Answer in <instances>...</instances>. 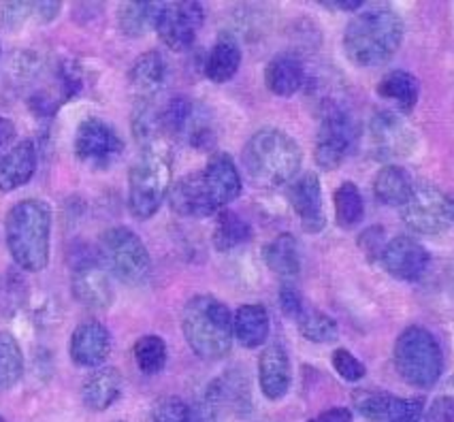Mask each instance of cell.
<instances>
[{
  "label": "cell",
  "instance_id": "1",
  "mask_svg": "<svg viewBox=\"0 0 454 422\" xmlns=\"http://www.w3.org/2000/svg\"><path fill=\"white\" fill-rule=\"evenodd\" d=\"M241 194V176L233 158L218 152L203 171L184 176L168 190V205L184 218H207L220 214Z\"/></svg>",
  "mask_w": 454,
  "mask_h": 422
},
{
  "label": "cell",
  "instance_id": "2",
  "mask_svg": "<svg viewBox=\"0 0 454 422\" xmlns=\"http://www.w3.org/2000/svg\"><path fill=\"white\" fill-rule=\"evenodd\" d=\"M51 207L41 199L15 203L4 220V239L15 265L39 273L50 262Z\"/></svg>",
  "mask_w": 454,
  "mask_h": 422
},
{
  "label": "cell",
  "instance_id": "3",
  "mask_svg": "<svg viewBox=\"0 0 454 422\" xmlns=\"http://www.w3.org/2000/svg\"><path fill=\"white\" fill-rule=\"evenodd\" d=\"M403 41V20L388 7L356 15L344 33L346 56L358 66H380L397 54Z\"/></svg>",
  "mask_w": 454,
  "mask_h": 422
},
{
  "label": "cell",
  "instance_id": "4",
  "mask_svg": "<svg viewBox=\"0 0 454 422\" xmlns=\"http://www.w3.org/2000/svg\"><path fill=\"white\" fill-rule=\"evenodd\" d=\"M182 331L190 350L203 361L224 358L235 340L231 309L211 294H197L184 305Z\"/></svg>",
  "mask_w": 454,
  "mask_h": 422
},
{
  "label": "cell",
  "instance_id": "5",
  "mask_svg": "<svg viewBox=\"0 0 454 422\" xmlns=\"http://www.w3.org/2000/svg\"><path fill=\"white\" fill-rule=\"evenodd\" d=\"M303 154L293 137L278 129H262L244 147V165L254 182L279 188L299 177Z\"/></svg>",
  "mask_w": 454,
  "mask_h": 422
},
{
  "label": "cell",
  "instance_id": "6",
  "mask_svg": "<svg viewBox=\"0 0 454 422\" xmlns=\"http://www.w3.org/2000/svg\"><path fill=\"white\" fill-rule=\"evenodd\" d=\"M171 190V158L165 144L144 147L129 173V207L137 220H147L160 209Z\"/></svg>",
  "mask_w": 454,
  "mask_h": 422
},
{
  "label": "cell",
  "instance_id": "7",
  "mask_svg": "<svg viewBox=\"0 0 454 422\" xmlns=\"http://www.w3.org/2000/svg\"><path fill=\"white\" fill-rule=\"evenodd\" d=\"M395 367L416 388L435 387L443 371L442 348L425 326H408L395 344Z\"/></svg>",
  "mask_w": 454,
  "mask_h": 422
},
{
  "label": "cell",
  "instance_id": "8",
  "mask_svg": "<svg viewBox=\"0 0 454 422\" xmlns=\"http://www.w3.org/2000/svg\"><path fill=\"white\" fill-rule=\"evenodd\" d=\"M98 256L120 282L141 286L152 276V258L141 237L126 226H114L100 235Z\"/></svg>",
  "mask_w": 454,
  "mask_h": 422
},
{
  "label": "cell",
  "instance_id": "9",
  "mask_svg": "<svg viewBox=\"0 0 454 422\" xmlns=\"http://www.w3.org/2000/svg\"><path fill=\"white\" fill-rule=\"evenodd\" d=\"M361 139V124L355 113L341 103L326 105L316 137L314 156L322 168H337L356 150Z\"/></svg>",
  "mask_w": 454,
  "mask_h": 422
},
{
  "label": "cell",
  "instance_id": "10",
  "mask_svg": "<svg viewBox=\"0 0 454 422\" xmlns=\"http://www.w3.org/2000/svg\"><path fill=\"white\" fill-rule=\"evenodd\" d=\"M401 215L416 233L442 235L454 226V199L433 184H414Z\"/></svg>",
  "mask_w": 454,
  "mask_h": 422
},
{
  "label": "cell",
  "instance_id": "11",
  "mask_svg": "<svg viewBox=\"0 0 454 422\" xmlns=\"http://www.w3.org/2000/svg\"><path fill=\"white\" fill-rule=\"evenodd\" d=\"M71 265L73 297L90 309H107L114 303V286L97 252L88 247H82V252H71Z\"/></svg>",
  "mask_w": 454,
  "mask_h": 422
},
{
  "label": "cell",
  "instance_id": "12",
  "mask_svg": "<svg viewBox=\"0 0 454 422\" xmlns=\"http://www.w3.org/2000/svg\"><path fill=\"white\" fill-rule=\"evenodd\" d=\"M205 22L199 3H162L156 20V33L168 50L186 51Z\"/></svg>",
  "mask_w": 454,
  "mask_h": 422
},
{
  "label": "cell",
  "instance_id": "13",
  "mask_svg": "<svg viewBox=\"0 0 454 422\" xmlns=\"http://www.w3.org/2000/svg\"><path fill=\"white\" fill-rule=\"evenodd\" d=\"M124 144L111 124L100 118H86L77 126L75 154L82 162L92 167H109L120 154Z\"/></svg>",
  "mask_w": 454,
  "mask_h": 422
},
{
  "label": "cell",
  "instance_id": "14",
  "mask_svg": "<svg viewBox=\"0 0 454 422\" xmlns=\"http://www.w3.org/2000/svg\"><path fill=\"white\" fill-rule=\"evenodd\" d=\"M369 152L378 160H393V158L408 156L414 147V133L403 118L393 112H380L372 118L367 129Z\"/></svg>",
  "mask_w": 454,
  "mask_h": 422
},
{
  "label": "cell",
  "instance_id": "15",
  "mask_svg": "<svg viewBox=\"0 0 454 422\" xmlns=\"http://www.w3.org/2000/svg\"><path fill=\"white\" fill-rule=\"evenodd\" d=\"M355 405L369 422H420L425 414L422 399H399L388 393H356Z\"/></svg>",
  "mask_w": 454,
  "mask_h": 422
},
{
  "label": "cell",
  "instance_id": "16",
  "mask_svg": "<svg viewBox=\"0 0 454 422\" xmlns=\"http://www.w3.org/2000/svg\"><path fill=\"white\" fill-rule=\"evenodd\" d=\"M382 265L395 279L416 282L429 267V252L411 237H395L382 250Z\"/></svg>",
  "mask_w": 454,
  "mask_h": 422
},
{
  "label": "cell",
  "instance_id": "17",
  "mask_svg": "<svg viewBox=\"0 0 454 422\" xmlns=\"http://www.w3.org/2000/svg\"><path fill=\"white\" fill-rule=\"evenodd\" d=\"M288 200L294 214L301 218L303 231L308 233H320L326 224L325 203H322L320 179L316 173H303L293 179L288 186Z\"/></svg>",
  "mask_w": 454,
  "mask_h": 422
},
{
  "label": "cell",
  "instance_id": "18",
  "mask_svg": "<svg viewBox=\"0 0 454 422\" xmlns=\"http://www.w3.org/2000/svg\"><path fill=\"white\" fill-rule=\"evenodd\" d=\"M111 352V335L98 320H86L73 331L68 355L79 367H100Z\"/></svg>",
  "mask_w": 454,
  "mask_h": 422
},
{
  "label": "cell",
  "instance_id": "19",
  "mask_svg": "<svg viewBox=\"0 0 454 422\" xmlns=\"http://www.w3.org/2000/svg\"><path fill=\"white\" fill-rule=\"evenodd\" d=\"M258 382L267 399L278 401L286 397L290 382H293V367L286 348L273 344L262 350L258 358Z\"/></svg>",
  "mask_w": 454,
  "mask_h": 422
},
{
  "label": "cell",
  "instance_id": "20",
  "mask_svg": "<svg viewBox=\"0 0 454 422\" xmlns=\"http://www.w3.org/2000/svg\"><path fill=\"white\" fill-rule=\"evenodd\" d=\"M36 154L35 141L24 139L15 144L12 150L0 154V192H13V190L26 186L36 171Z\"/></svg>",
  "mask_w": 454,
  "mask_h": 422
},
{
  "label": "cell",
  "instance_id": "21",
  "mask_svg": "<svg viewBox=\"0 0 454 422\" xmlns=\"http://www.w3.org/2000/svg\"><path fill=\"white\" fill-rule=\"evenodd\" d=\"M167 60L158 51H145L133 62L129 71L130 88L135 90L141 100H150L160 92L167 83Z\"/></svg>",
  "mask_w": 454,
  "mask_h": 422
},
{
  "label": "cell",
  "instance_id": "22",
  "mask_svg": "<svg viewBox=\"0 0 454 422\" xmlns=\"http://www.w3.org/2000/svg\"><path fill=\"white\" fill-rule=\"evenodd\" d=\"M265 83L276 97H293L305 83V66L299 56L278 54L269 60L265 68Z\"/></svg>",
  "mask_w": 454,
  "mask_h": 422
},
{
  "label": "cell",
  "instance_id": "23",
  "mask_svg": "<svg viewBox=\"0 0 454 422\" xmlns=\"http://www.w3.org/2000/svg\"><path fill=\"white\" fill-rule=\"evenodd\" d=\"M122 395V373L115 367H100L82 387L83 405L92 411H105Z\"/></svg>",
  "mask_w": 454,
  "mask_h": 422
},
{
  "label": "cell",
  "instance_id": "24",
  "mask_svg": "<svg viewBox=\"0 0 454 422\" xmlns=\"http://www.w3.org/2000/svg\"><path fill=\"white\" fill-rule=\"evenodd\" d=\"M241 66V47L235 41V36L220 35L215 45L211 47L207 62H205V75L211 82L224 83L237 75Z\"/></svg>",
  "mask_w": 454,
  "mask_h": 422
},
{
  "label": "cell",
  "instance_id": "25",
  "mask_svg": "<svg viewBox=\"0 0 454 422\" xmlns=\"http://www.w3.org/2000/svg\"><path fill=\"white\" fill-rule=\"evenodd\" d=\"M233 333L244 348H258L269 337V314L262 305H241L233 316Z\"/></svg>",
  "mask_w": 454,
  "mask_h": 422
},
{
  "label": "cell",
  "instance_id": "26",
  "mask_svg": "<svg viewBox=\"0 0 454 422\" xmlns=\"http://www.w3.org/2000/svg\"><path fill=\"white\" fill-rule=\"evenodd\" d=\"M411 188H414V182L408 171L395 165L382 167L373 179V194L380 203L390 205V207H403L405 200L410 199Z\"/></svg>",
  "mask_w": 454,
  "mask_h": 422
},
{
  "label": "cell",
  "instance_id": "27",
  "mask_svg": "<svg viewBox=\"0 0 454 422\" xmlns=\"http://www.w3.org/2000/svg\"><path fill=\"white\" fill-rule=\"evenodd\" d=\"M378 97L393 100L399 107V112L410 113L414 105L419 103L420 83L408 71H390L378 83Z\"/></svg>",
  "mask_w": 454,
  "mask_h": 422
},
{
  "label": "cell",
  "instance_id": "28",
  "mask_svg": "<svg viewBox=\"0 0 454 422\" xmlns=\"http://www.w3.org/2000/svg\"><path fill=\"white\" fill-rule=\"evenodd\" d=\"M262 261L273 273L282 277H294L301 271V252L293 235H279L262 247Z\"/></svg>",
  "mask_w": 454,
  "mask_h": 422
},
{
  "label": "cell",
  "instance_id": "29",
  "mask_svg": "<svg viewBox=\"0 0 454 422\" xmlns=\"http://www.w3.org/2000/svg\"><path fill=\"white\" fill-rule=\"evenodd\" d=\"M250 399V388L246 387L244 379L237 373H226V376H220L214 384L209 387L207 393V408L215 411L218 416L220 410H239L244 401Z\"/></svg>",
  "mask_w": 454,
  "mask_h": 422
},
{
  "label": "cell",
  "instance_id": "30",
  "mask_svg": "<svg viewBox=\"0 0 454 422\" xmlns=\"http://www.w3.org/2000/svg\"><path fill=\"white\" fill-rule=\"evenodd\" d=\"M250 239H252L250 224H247L241 215H237L235 211L222 209L218 214V220H215L214 235H211V241H214L215 250L218 252L235 250L237 246H244L246 241Z\"/></svg>",
  "mask_w": 454,
  "mask_h": 422
},
{
  "label": "cell",
  "instance_id": "31",
  "mask_svg": "<svg viewBox=\"0 0 454 422\" xmlns=\"http://www.w3.org/2000/svg\"><path fill=\"white\" fill-rule=\"evenodd\" d=\"M160 4L162 3H124L118 9L120 30L130 39L144 36L147 30L156 28Z\"/></svg>",
  "mask_w": 454,
  "mask_h": 422
},
{
  "label": "cell",
  "instance_id": "32",
  "mask_svg": "<svg viewBox=\"0 0 454 422\" xmlns=\"http://www.w3.org/2000/svg\"><path fill=\"white\" fill-rule=\"evenodd\" d=\"M333 203H335V220L341 229H352L363 220L365 215V203H363V194L356 184L344 182L333 194Z\"/></svg>",
  "mask_w": 454,
  "mask_h": 422
},
{
  "label": "cell",
  "instance_id": "33",
  "mask_svg": "<svg viewBox=\"0 0 454 422\" xmlns=\"http://www.w3.org/2000/svg\"><path fill=\"white\" fill-rule=\"evenodd\" d=\"M24 376V355L18 340L0 331V390L13 388Z\"/></svg>",
  "mask_w": 454,
  "mask_h": 422
},
{
  "label": "cell",
  "instance_id": "34",
  "mask_svg": "<svg viewBox=\"0 0 454 422\" xmlns=\"http://www.w3.org/2000/svg\"><path fill=\"white\" fill-rule=\"evenodd\" d=\"M294 323H297L301 335H303L305 340L314 341V344H329V341H335L337 335H340L335 320L316 309L305 308L303 314H301Z\"/></svg>",
  "mask_w": 454,
  "mask_h": 422
},
{
  "label": "cell",
  "instance_id": "35",
  "mask_svg": "<svg viewBox=\"0 0 454 422\" xmlns=\"http://www.w3.org/2000/svg\"><path fill=\"white\" fill-rule=\"evenodd\" d=\"M133 355L137 365H139L145 376H156L167 365V344L158 335H145L141 340H137Z\"/></svg>",
  "mask_w": 454,
  "mask_h": 422
},
{
  "label": "cell",
  "instance_id": "36",
  "mask_svg": "<svg viewBox=\"0 0 454 422\" xmlns=\"http://www.w3.org/2000/svg\"><path fill=\"white\" fill-rule=\"evenodd\" d=\"M200 405H190L177 397H165L156 401L152 408L154 422H199Z\"/></svg>",
  "mask_w": 454,
  "mask_h": 422
},
{
  "label": "cell",
  "instance_id": "37",
  "mask_svg": "<svg viewBox=\"0 0 454 422\" xmlns=\"http://www.w3.org/2000/svg\"><path fill=\"white\" fill-rule=\"evenodd\" d=\"M331 363L333 367H335V371L340 373L346 382H358V379L365 378L367 373L365 365H363L350 350H346V348H337V350L333 352Z\"/></svg>",
  "mask_w": 454,
  "mask_h": 422
},
{
  "label": "cell",
  "instance_id": "38",
  "mask_svg": "<svg viewBox=\"0 0 454 422\" xmlns=\"http://www.w3.org/2000/svg\"><path fill=\"white\" fill-rule=\"evenodd\" d=\"M28 20H36L35 3H7L0 7V24L4 28H20Z\"/></svg>",
  "mask_w": 454,
  "mask_h": 422
},
{
  "label": "cell",
  "instance_id": "39",
  "mask_svg": "<svg viewBox=\"0 0 454 422\" xmlns=\"http://www.w3.org/2000/svg\"><path fill=\"white\" fill-rule=\"evenodd\" d=\"M60 88H62V98H73L75 94L82 92L83 77H82V68L77 66V62L65 60L60 65Z\"/></svg>",
  "mask_w": 454,
  "mask_h": 422
},
{
  "label": "cell",
  "instance_id": "40",
  "mask_svg": "<svg viewBox=\"0 0 454 422\" xmlns=\"http://www.w3.org/2000/svg\"><path fill=\"white\" fill-rule=\"evenodd\" d=\"M279 305H282L284 314L293 320H297L305 309V301L299 294V290L294 286H288V284L279 288Z\"/></svg>",
  "mask_w": 454,
  "mask_h": 422
},
{
  "label": "cell",
  "instance_id": "41",
  "mask_svg": "<svg viewBox=\"0 0 454 422\" xmlns=\"http://www.w3.org/2000/svg\"><path fill=\"white\" fill-rule=\"evenodd\" d=\"M420 422H454V399L440 397L431 403V408L425 411Z\"/></svg>",
  "mask_w": 454,
  "mask_h": 422
},
{
  "label": "cell",
  "instance_id": "42",
  "mask_svg": "<svg viewBox=\"0 0 454 422\" xmlns=\"http://www.w3.org/2000/svg\"><path fill=\"white\" fill-rule=\"evenodd\" d=\"M309 422H352V411L348 408H333L322 411L320 416H316Z\"/></svg>",
  "mask_w": 454,
  "mask_h": 422
},
{
  "label": "cell",
  "instance_id": "43",
  "mask_svg": "<svg viewBox=\"0 0 454 422\" xmlns=\"http://www.w3.org/2000/svg\"><path fill=\"white\" fill-rule=\"evenodd\" d=\"M35 13L39 22H51L60 13V3H35Z\"/></svg>",
  "mask_w": 454,
  "mask_h": 422
},
{
  "label": "cell",
  "instance_id": "44",
  "mask_svg": "<svg viewBox=\"0 0 454 422\" xmlns=\"http://www.w3.org/2000/svg\"><path fill=\"white\" fill-rule=\"evenodd\" d=\"M13 137H15L13 122L9 118H3V115H0V150H3V147L7 145Z\"/></svg>",
  "mask_w": 454,
  "mask_h": 422
},
{
  "label": "cell",
  "instance_id": "45",
  "mask_svg": "<svg viewBox=\"0 0 454 422\" xmlns=\"http://www.w3.org/2000/svg\"><path fill=\"white\" fill-rule=\"evenodd\" d=\"M199 422H218L215 411H211L207 405H200V420Z\"/></svg>",
  "mask_w": 454,
  "mask_h": 422
},
{
  "label": "cell",
  "instance_id": "46",
  "mask_svg": "<svg viewBox=\"0 0 454 422\" xmlns=\"http://www.w3.org/2000/svg\"><path fill=\"white\" fill-rule=\"evenodd\" d=\"M0 422H7V420H4V418H3V416H0Z\"/></svg>",
  "mask_w": 454,
  "mask_h": 422
}]
</instances>
